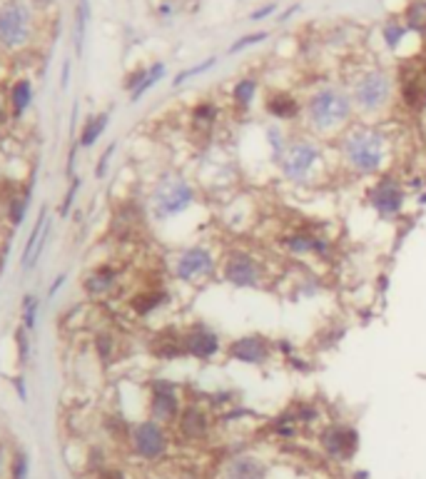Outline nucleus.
I'll list each match as a JSON object with an SVG mask.
<instances>
[{"instance_id": "nucleus-16", "label": "nucleus", "mask_w": 426, "mask_h": 479, "mask_svg": "<svg viewBox=\"0 0 426 479\" xmlns=\"http://www.w3.org/2000/svg\"><path fill=\"white\" fill-rule=\"evenodd\" d=\"M227 354L237 362H244V365H265L272 354V347L262 335H244L230 342Z\"/></svg>"}, {"instance_id": "nucleus-29", "label": "nucleus", "mask_w": 426, "mask_h": 479, "mask_svg": "<svg viewBox=\"0 0 426 479\" xmlns=\"http://www.w3.org/2000/svg\"><path fill=\"white\" fill-rule=\"evenodd\" d=\"M214 65V60H207V63H200L197 68H192V70H184V72H180L178 78H175V85H180L182 80H187V78H192V75H197V72H202V70H207V68H212Z\"/></svg>"}, {"instance_id": "nucleus-5", "label": "nucleus", "mask_w": 426, "mask_h": 479, "mask_svg": "<svg viewBox=\"0 0 426 479\" xmlns=\"http://www.w3.org/2000/svg\"><path fill=\"white\" fill-rule=\"evenodd\" d=\"M391 100V80L381 70L361 72V78L352 90V102L359 113H379Z\"/></svg>"}, {"instance_id": "nucleus-9", "label": "nucleus", "mask_w": 426, "mask_h": 479, "mask_svg": "<svg viewBox=\"0 0 426 479\" xmlns=\"http://www.w3.org/2000/svg\"><path fill=\"white\" fill-rule=\"evenodd\" d=\"M30 36V13L20 3H10L0 10V42L8 48L23 45Z\"/></svg>"}, {"instance_id": "nucleus-30", "label": "nucleus", "mask_w": 426, "mask_h": 479, "mask_svg": "<svg viewBox=\"0 0 426 479\" xmlns=\"http://www.w3.org/2000/svg\"><path fill=\"white\" fill-rule=\"evenodd\" d=\"M404 33V28H399V25H386L384 28V36H386V40H389V45L394 48L397 45V40H399V36Z\"/></svg>"}, {"instance_id": "nucleus-15", "label": "nucleus", "mask_w": 426, "mask_h": 479, "mask_svg": "<svg viewBox=\"0 0 426 479\" xmlns=\"http://www.w3.org/2000/svg\"><path fill=\"white\" fill-rule=\"evenodd\" d=\"M269 477V464L262 457L252 452H239L232 455L222 464V479H267Z\"/></svg>"}, {"instance_id": "nucleus-7", "label": "nucleus", "mask_w": 426, "mask_h": 479, "mask_svg": "<svg viewBox=\"0 0 426 479\" xmlns=\"http://www.w3.org/2000/svg\"><path fill=\"white\" fill-rule=\"evenodd\" d=\"M320 447L329 460L349 462L359 449V432L349 425H326L320 432Z\"/></svg>"}, {"instance_id": "nucleus-20", "label": "nucleus", "mask_w": 426, "mask_h": 479, "mask_svg": "<svg viewBox=\"0 0 426 479\" xmlns=\"http://www.w3.org/2000/svg\"><path fill=\"white\" fill-rule=\"evenodd\" d=\"M255 95H257V80H252V78H242L235 85V90H232V100H235L239 108H249L252 100H255Z\"/></svg>"}, {"instance_id": "nucleus-18", "label": "nucleus", "mask_w": 426, "mask_h": 479, "mask_svg": "<svg viewBox=\"0 0 426 479\" xmlns=\"http://www.w3.org/2000/svg\"><path fill=\"white\" fill-rule=\"evenodd\" d=\"M267 113L277 120L290 123V120H297L302 115V102L290 93H272L267 97Z\"/></svg>"}, {"instance_id": "nucleus-21", "label": "nucleus", "mask_w": 426, "mask_h": 479, "mask_svg": "<svg viewBox=\"0 0 426 479\" xmlns=\"http://www.w3.org/2000/svg\"><path fill=\"white\" fill-rule=\"evenodd\" d=\"M165 302V292H145L137 299H132V307H135L137 315H148L155 307H160Z\"/></svg>"}, {"instance_id": "nucleus-35", "label": "nucleus", "mask_w": 426, "mask_h": 479, "mask_svg": "<svg viewBox=\"0 0 426 479\" xmlns=\"http://www.w3.org/2000/svg\"><path fill=\"white\" fill-rule=\"evenodd\" d=\"M272 10H274V6H267V8H262V10H257L255 15H252V18H255V20H257V18H265L267 13H272Z\"/></svg>"}, {"instance_id": "nucleus-4", "label": "nucleus", "mask_w": 426, "mask_h": 479, "mask_svg": "<svg viewBox=\"0 0 426 479\" xmlns=\"http://www.w3.org/2000/svg\"><path fill=\"white\" fill-rule=\"evenodd\" d=\"M195 198H197V192L187 180L178 178V175H165L152 192L155 215L157 217L180 215V212H184L189 205L195 203Z\"/></svg>"}, {"instance_id": "nucleus-14", "label": "nucleus", "mask_w": 426, "mask_h": 479, "mask_svg": "<svg viewBox=\"0 0 426 479\" xmlns=\"http://www.w3.org/2000/svg\"><path fill=\"white\" fill-rule=\"evenodd\" d=\"M180 412H182V405H180L178 389L167 382L155 384L152 395H150V414H152L155 422L172 425V422H178Z\"/></svg>"}, {"instance_id": "nucleus-25", "label": "nucleus", "mask_w": 426, "mask_h": 479, "mask_svg": "<svg viewBox=\"0 0 426 479\" xmlns=\"http://www.w3.org/2000/svg\"><path fill=\"white\" fill-rule=\"evenodd\" d=\"M110 285H113V272H110V269H100V272H95V275L85 282V288H88L90 292H95V295L105 292Z\"/></svg>"}, {"instance_id": "nucleus-34", "label": "nucleus", "mask_w": 426, "mask_h": 479, "mask_svg": "<svg viewBox=\"0 0 426 479\" xmlns=\"http://www.w3.org/2000/svg\"><path fill=\"white\" fill-rule=\"evenodd\" d=\"M25 472H28V462H25V457H18V474H15V479H25Z\"/></svg>"}, {"instance_id": "nucleus-17", "label": "nucleus", "mask_w": 426, "mask_h": 479, "mask_svg": "<svg viewBox=\"0 0 426 479\" xmlns=\"http://www.w3.org/2000/svg\"><path fill=\"white\" fill-rule=\"evenodd\" d=\"M282 247L292 255H324L329 250V242L322 235L297 230V233H290L282 240Z\"/></svg>"}, {"instance_id": "nucleus-19", "label": "nucleus", "mask_w": 426, "mask_h": 479, "mask_svg": "<svg viewBox=\"0 0 426 479\" xmlns=\"http://www.w3.org/2000/svg\"><path fill=\"white\" fill-rule=\"evenodd\" d=\"M402 102L409 110H424L426 108V80L421 72L404 75L402 78Z\"/></svg>"}, {"instance_id": "nucleus-6", "label": "nucleus", "mask_w": 426, "mask_h": 479, "mask_svg": "<svg viewBox=\"0 0 426 479\" xmlns=\"http://www.w3.org/2000/svg\"><path fill=\"white\" fill-rule=\"evenodd\" d=\"M222 280L235 288H260L265 282V267L260 260L247 250H232L222 258Z\"/></svg>"}, {"instance_id": "nucleus-1", "label": "nucleus", "mask_w": 426, "mask_h": 479, "mask_svg": "<svg viewBox=\"0 0 426 479\" xmlns=\"http://www.w3.org/2000/svg\"><path fill=\"white\" fill-rule=\"evenodd\" d=\"M339 160L356 178H372L384 170L391 155L389 138L374 125H352L339 135Z\"/></svg>"}, {"instance_id": "nucleus-10", "label": "nucleus", "mask_w": 426, "mask_h": 479, "mask_svg": "<svg viewBox=\"0 0 426 479\" xmlns=\"http://www.w3.org/2000/svg\"><path fill=\"white\" fill-rule=\"evenodd\" d=\"M180 342H182V352L195 359H212V357H217L219 350H222L219 335L212 327H207V324H202V322L184 329Z\"/></svg>"}, {"instance_id": "nucleus-22", "label": "nucleus", "mask_w": 426, "mask_h": 479, "mask_svg": "<svg viewBox=\"0 0 426 479\" xmlns=\"http://www.w3.org/2000/svg\"><path fill=\"white\" fill-rule=\"evenodd\" d=\"M407 23H409V28L419 30V33H426V0H416L414 6H409Z\"/></svg>"}, {"instance_id": "nucleus-8", "label": "nucleus", "mask_w": 426, "mask_h": 479, "mask_svg": "<svg viewBox=\"0 0 426 479\" xmlns=\"http://www.w3.org/2000/svg\"><path fill=\"white\" fill-rule=\"evenodd\" d=\"M130 439H132L135 455L148 462H155V460H160V457H165L167 447H170V437H167L165 427H162L160 422H155V419L140 422V425L132 430Z\"/></svg>"}, {"instance_id": "nucleus-28", "label": "nucleus", "mask_w": 426, "mask_h": 479, "mask_svg": "<svg viewBox=\"0 0 426 479\" xmlns=\"http://www.w3.org/2000/svg\"><path fill=\"white\" fill-rule=\"evenodd\" d=\"M265 38H267V33H255V36L242 38V40H237L235 45H232V53H237V50H242V48H249V45H255V42L265 40Z\"/></svg>"}, {"instance_id": "nucleus-32", "label": "nucleus", "mask_w": 426, "mask_h": 479, "mask_svg": "<svg viewBox=\"0 0 426 479\" xmlns=\"http://www.w3.org/2000/svg\"><path fill=\"white\" fill-rule=\"evenodd\" d=\"M23 212H25V200H23V203H18V205H13V207H10V220L15 222V225H18V222L23 220Z\"/></svg>"}, {"instance_id": "nucleus-11", "label": "nucleus", "mask_w": 426, "mask_h": 479, "mask_svg": "<svg viewBox=\"0 0 426 479\" xmlns=\"http://www.w3.org/2000/svg\"><path fill=\"white\" fill-rule=\"evenodd\" d=\"M404 200H407V192L394 178H379L377 185L369 190V205L381 217H397L404 207Z\"/></svg>"}, {"instance_id": "nucleus-12", "label": "nucleus", "mask_w": 426, "mask_h": 479, "mask_svg": "<svg viewBox=\"0 0 426 479\" xmlns=\"http://www.w3.org/2000/svg\"><path fill=\"white\" fill-rule=\"evenodd\" d=\"M214 267H217V260H214L212 250L197 245L180 252L178 262H175V275L180 280H200V277L212 275Z\"/></svg>"}, {"instance_id": "nucleus-13", "label": "nucleus", "mask_w": 426, "mask_h": 479, "mask_svg": "<svg viewBox=\"0 0 426 479\" xmlns=\"http://www.w3.org/2000/svg\"><path fill=\"white\" fill-rule=\"evenodd\" d=\"M178 432L180 437L187 442H205L212 432V414L202 405H187L178 417Z\"/></svg>"}, {"instance_id": "nucleus-31", "label": "nucleus", "mask_w": 426, "mask_h": 479, "mask_svg": "<svg viewBox=\"0 0 426 479\" xmlns=\"http://www.w3.org/2000/svg\"><path fill=\"white\" fill-rule=\"evenodd\" d=\"M115 152V145H110V148L105 150V155L100 157V165H97V178H102L105 175V168H107V162H110V155Z\"/></svg>"}, {"instance_id": "nucleus-3", "label": "nucleus", "mask_w": 426, "mask_h": 479, "mask_svg": "<svg viewBox=\"0 0 426 479\" xmlns=\"http://www.w3.org/2000/svg\"><path fill=\"white\" fill-rule=\"evenodd\" d=\"M322 165H324V148L307 135L292 138L279 160L282 175L294 185H312L314 180L320 178Z\"/></svg>"}, {"instance_id": "nucleus-2", "label": "nucleus", "mask_w": 426, "mask_h": 479, "mask_svg": "<svg viewBox=\"0 0 426 479\" xmlns=\"http://www.w3.org/2000/svg\"><path fill=\"white\" fill-rule=\"evenodd\" d=\"M352 115H354L352 95H347L339 88L314 90L312 95L307 97V105H304L307 127L314 135H320V138L342 135L344 130H349Z\"/></svg>"}, {"instance_id": "nucleus-27", "label": "nucleus", "mask_w": 426, "mask_h": 479, "mask_svg": "<svg viewBox=\"0 0 426 479\" xmlns=\"http://www.w3.org/2000/svg\"><path fill=\"white\" fill-rule=\"evenodd\" d=\"M162 72H165V65H155L152 70L148 72V75H145V80H142L140 85H137L135 90H132V100H137V97L142 95V93H145V90H150L152 88L155 83H157V80L162 78Z\"/></svg>"}, {"instance_id": "nucleus-24", "label": "nucleus", "mask_w": 426, "mask_h": 479, "mask_svg": "<svg viewBox=\"0 0 426 479\" xmlns=\"http://www.w3.org/2000/svg\"><path fill=\"white\" fill-rule=\"evenodd\" d=\"M214 118H217V110H214V105H210V102H202V105H197V108L192 110L195 125L205 127V130H210V125L214 123Z\"/></svg>"}, {"instance_id": "nucleus-33", "label": "nucleus", "mask_w": 426, "mask_h": 479, "mask_svg": "<svg viewBox=\"0 0 426 479\" xmlns=\"http://www.w3.org/2000/svg\"><path fill=\"white\" fill-rule=\"evenodd\" d=\"M97 479H125V474L120 472V469H102V472L97 474Z\"/></svg>"}, {"instance_id": "nucleus-26", "label": "nucleus", "mask_w": 426, "mask_h": 479, "mask_svg": "<svg viewBox=\"0 0 426 479\" xmlns=\"http://www.w3.org/2000/svg\"><path fill=\"white\" fill-rule=\"evenodd\" d=\"M28 102H30V83L28 80H20L13 88V108H15V113H23L28 108Z\"/></svg>"}, {"instance_id": "nucleus-23", "label": "nucleus", "mask_w": 426, "mask_h": 479, "mask_svg": "<svg viewBox=\"0 0 426 479\" xmlns=\"http://www.w3.org/2000/svg\"><path fill=\"white\" fill-rule=\"evenodd\" d=\"M107 120H110V118H107V113H102V115H97V118L90 120L88 127L83 130V145H85V148H88V145H93L95 140L100 138L102 130L107 127Z\"/></svg>"}]
</instances>
